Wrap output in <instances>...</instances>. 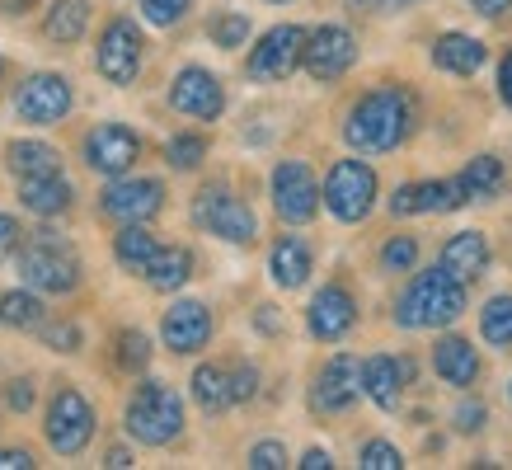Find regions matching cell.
Returning <instances> with one entry per match:
<instances>
[{
  "label": "cell",
  "mask_w": 512,
  "mask_h": 470,
  "mask_svg": "<svg viewBox=\"0 0 512 470\" xmlns=\"http://www.w3.org/2000/svg\"><path fill=\"white\" fill-rule=\"evenodd\" d=\"M29 405H33V381H15V386H10V409L24 414Z\"/></svg>",
  "instance_id": "46"
},
{
  "label": "cell",
  "mask_w": 512,
  "mask_h": 470,
  "mask_svg": "<svg viewBox=\"0 0 512 470\" xmlns=\"http://www.w3.org/2000/svg\"><path fill=\"white\" fill-rule=\"evenodd\" d=\"M498 94H503V104L512 109V52L503 57V66H498Z\"/></svg>",
  "instance_id": "48"
},
{
  "label": "cell",
  "mask_w": 512,
  "mask_h": 470,
  "mask_svg": "<svg viewBox=\"0 0 512 470\" xmlns=\"http://www.w3.org/2000/svg\"><path fill=\"white\" fill-rule=\"evenodd\" d=\"M0 76H5V62H0Z\"/></svg>",
  "instance_id": "54"
},
{
  "label": "cell",
  "mask_w": 512,
  "mask_h": 470,
  "mask_svg": "<svg viewBox=\"0 0 512 470\" xmlns=\"http://www.w3.org/2000/svg\"><path fill=\"white\" fill-rule=\"evenodd\" d=\"M409 362L404 358H390V353H376V358L362 362V391L372 395L381 409H395L400 405V391H404V381H409Z\"/></svg>",
  "instance_id": "21"
},
{
  "label": "cell",
  "mask_w": 512,
  "mask_h": 470,
  "mask_svg": "<svg viewBox=\"0 0 512 470\" xmlns=\"http://www.w3.org/2000/svg\"><path fill=\"white\" fill-rule=\"evenodd\" d=\"M146 273V282L156 287V292H174V287H184L188 282V273H193V254L184 250V245H160L156 254H151V264L141 268Z\"/></svg>",
  "instance_id": "27"
},
{
  "label": "cell",
  "mask_w": 512,
  "mask_h": 470,
  "mask_svg": "<svg viewBox=\"0 0 512 470\" xmlns=\"http://www.w3.org/2000/svg\"><path fill=\"white\" fill-rule=\"evenodd\" d=\"M94 438V405L80 391L62 386L47 405V442L62 456H80Z\"/></svg>",
  "instance_id": "6"
},
{
  "label": "cell",
  "mask_w": 512,
  "mask_h": 470,
  "mask_svg": "<svg viewBox=\"0 0 512 470\" xmlns=\"http://www.w3.org/2000/svg\"><path fill=\"white\" fill-rule=\"evenodd\" d=\"M249 466H254V470H282V466H287L282 442H259V447L249 452Z\"/></svg>",
  "instance_id": "42"
},
{
  "label": "cell",
  "mask_w": 512,
  "mask_h": 470,
  "mask_svg": "<svg viewBox=\"0 0 512 470\" xmlns=\"http://www.w3.org/2000/svg\"><path fill=\"white\" fill-rule=\"evenodd\" d=\"M245 38H249V19L245 15H217L212 19V43L217 47H245Z\"/></svg>",
  "instance_id": "38"
},
{
  "label": "cell",
  "mask_w": 512,
  "mask_h": 470,
  "mask_svg": "<svg viewBox=\"0 0 512 470\" xmlns=\"http://www.w3.org/2000/svg\"><path fill=\"white\" fill-rule=\"evenodd\" d=\"M348 5H353V10H381L386 0H348Z\"/></svg>",
  "instance_id": "52"
},
{
  "label": "cell",
  "mask_w": 512,
  "mask_h": 470,
  "mask_svg": "<svg viewBox=\"0 0 512 470\" xmlns=\"http://www.w3.org/2000/svg\"><path fill=\"white\" fill-rule=\"evenodd\" d=\"M508 184V170H503V160L498 156H475L461 170V188H466L470 203H484V198H498Z\"/></svg>",
  "instance_id": "29"
},
{
  "label": "cell",
  "mask_w": 512,
  "mask_h": 470,
  "mask_svg": "<svg viewBox=\"0 0 512 470\" xmlns=\"http://www.w3.org/2000/svg\"><path fill=\"white\" fill-rule=\"evenodd\" d=\"M127 433L146 447H165L184 433V405H179V395L170 386H160V381H146L137 386V395L127 400Z\"/></svg>",
  "instance_id": "4"
},
{
  "label": "cell",
  "mask_w": 512,
  "mask_h": 470,
  "mask_svg": "<svg viewBox=\"0 0 512 470\" xmlns=\"http://www.w3.org/2000/svg\"><path fill=\"white\" fill-rule=\"evenodd\" d=\"M470 5H475L484 19H498L503 10H512V0H470Z\"/></svg>",
  "instance_id": "49"
},
{
  "label": "cell",
  "mask_w": 512,
  "mask_h": 470,
  "mask_svg": "<svg viewBox=\"0 0 512 470\" xmlns=\"http://www.w3.org/2000/svg\"><path fill=\"white\" fill-rule=\"evenodd\" d=\"M353 320H357L353 292L339 287V282L320 287V297L311 301V334L315 339H343V334L353 329Z\"/></svg>",
  "instance_id": "20"
},
{
  "label": "cell",
  "mask_w": 512,
  "mask_h": 470,
  "mask_svg": "<svg viewBox=\"0 0 512 470\" xmlns=\"http://www.w3.org/2000/svg\"><path fill=\"white\" fill-rule=\"evenodd\" d=\"M353 62H357V43H353V33L339 29V24H325V29L306 33V43H301V66L315 80H339Z\"/></svg>",
  "instance_id": "12"
},
{
  "label": "cell",
  "mask_w": 512,
  "mask_h": 470,
  "mask_svg": "<svg viewBox=\"0 0 512 470\" xmlns=\"http://www.w3.org/2000/svg\"><path fill=\"white\" fill-rule=\"evenodd\" d=\"M104 466H113V470L132 466V452H127V447H109V456H104Z\"/></svg>",
  "instance_id": "50"
},
{
  "label": "cell",
  "mask_w": 512,
  "mask_h": 470,
  "mask_svg": "<svg viewBox=\"0 0 512 470\" xmlns=\"http://www.w3.org/2000/svg\"><path fill=\"white\" fill-rule=\"evenodd\" d=\"M433 62L451 76H475L484 66V43L470 38V33H442L433 43Z\"/></svg>",
  "instance_id": "22"
},
{
  "label": "cell",
  "mask_w": 512,
  "mask_h": 470,
  "mask_svg": "<svg viewBox=\"0 0 512 470\" xmlns=\"http://www.w3.org/2000/svg\"><path fill=\"white\" fill-rule=\"evenodd\" d=\"M19 203L38 212V217H62L71 207V184L62 174H43V179H19Z\"/></svg>",
  "instance_id": "23"
},
{
  "label": "cell",
  "mask_w": 512,
  "mask_h": 470,
  "mask_svg": "<svg viewBox=\"0 0 512 470\" xmlns=\"http://www.w3.org/2000/svg\"><path fill=\"white\" fill-rule=\"evenodd\" d=\"M273 207H278V217L292 221V226L315 217L320 184H315V174L306 160H282L278 170H273Z\"/></svg>",
  "instance_id": "8"
},
{
  "label": "cell",
  "mask_w": 512,
  "mask_h": 470,
  "mask_svg": "<svg viewBox=\"0 0 512 470\" xmlns=\"http://www.w3.org/2000/svg\"><path fill=\"white\" fill-rule=\"evenodd\" d=\"M188 5L193 0H141V15H146V24H156V29H170V24H179L188 15Z\"/></svg>",
  "instance_id": "39"
},
{
  "label": "cell",
  "mask_w": 512,
  "mask_h": 470,
  "mask_svg": "<svg viewBox=\"0 0 512 470\" xmlns=\"http://www.w3.org/2000/svg\"><path fill=\"white\" fill-rule=\"evenodd\" d=\"M15 113L24 118V123H33V127L62 123L66 113H71V85H66V76H57V71L29 76L24 85H19V94H15Z\"/></svg>",
  "instance_id": "9"
},
{
  "label": "cell",
  "mask_w": 512,
  "mask_h": 470,
  "mask_svg": "<svg viewBox=\"0 0 512 470\" xmlns=\"http://www.w3.org/2000/svg\"><path fill=\"white\" fill-rule=\"evenodd\" d=\"M19 278L29 282L33 292H52V297H66V292H76L80 282V259L71 254L62 235L52 231H38L19 250Z\"/></svg>",
  "instance_id": "3"
},
{
  "label": "cell",
  "mask_w": 512,
  "mask_h": 470,
  "mask_svg": "<svg viewBox=\"0 0 512 470\" xmlns=\"http://www.w3.org/2000/svg\"><path fill=\"white\" fill-rule=\"evenodd\" d=\"M357 395H362V362L348 358V353H334L325 362V372L315 376L311 405L320 414H343V409L357 405Z\"/></svg>",
  "instance_id": "15"
},
{
  "label": "cell",
  "mask_w": 512,
  "mask_h": 470,
  "mask_svg": "<svg viewBox=\"0 0 512 470\" xmlns=\"http://www.w3.org/2000/svg\"><path fill=\"white\" fill-rule=\"evenodd\" d=\"M461 311H466V287L456 278H447L442 268H428V273H419L404 287L395 320L404 329H437V325H451Z\"/></svg>",
  "instance_id": "2"
},
{
  "label": "cell",
  "mask_w": 512,
  "mask_h": 470,
  "mask_svg": "<svg viewBox=\"0 0 512 470\" xmlns=\"http://www.w3.org/2000/svg\"><path fill=\"white\" fill-rule=\"evenodd\" d=\"M193 221L207 226L212 235H221V240H231V245H249L254 231H259L254 212L235 193H226V188H202L198 198H193Z\"/></svg>",
  "instance_id": "7"
},
{
  "label": "cell",
  "mask_w": 512,
  "mask_h": 470,
  "mask_svg": "<svg viewBox=\"0 0 512 470\" xmlns=\"http://www.w3.org/2000/svg\"><path fill=\"white\" fill-rule=\"evenodd\" d=\"M437 268H442L447 278H456L461 287H470V282H475L484 268H489V240H484L480 231H456L447 245H442V259H437Z\"/></svg>",
  "instance_id": "19"
},
{
  "label": "cell",
  "mask_w": 512,
  "mask_h": 470,
  "mask_svg": "<svg viewBox=\"0 0 512 470\" xmlns=\"http://www.w3.org/2000/svg\"><path fill=\"white\" fill-rule=\"evenodd\" d=\"M160 334H165L170 353H198L212 339V315H207L202 301H174L165 320H160Z\"/></svg>",
  "instance_id": "18"
},
{
  "label": "cell",
  "mask_w": 512,
  "mask_h": 470,
  "mask_svg": "<svg viewBox=\"0 0 512 470\" xmlns=\"http://www.w3.org/2000/svg\"><path fill=\"white\" fill-rule=\"evenodd\" d=\"M146 362H151V339L141 329H123L118 334V367L123 372H141Z\"/></svg>",
  "instance_id": "35"
},
{
  "label": "cell",
  "mask_w": 512,
  "mask_h": 470,
  "mask_svg": "<svg viewBox=\"0 0 512 470\" xmlns=\"http://www.w3.org/2000/svg\"><path fill=\"white\" fill-rule=\"evenodd\" d=\"M259 329H264V334H278V315H273V306H259Z\"/></svg>",
  "instance_id": "51"
},
{
  "label": "cell",
  "mask_w": 512,
  "mask_h": 470,
  "mask_svg": "<svg viewBox=\"0 0 512 470\" xmlns=\"http://www.w3.org/2000/svg\"><path fill=\"white\" fill-rule=\"evenodd\" d=\"M414 264H419V240H414V235L386 240V250H381V268H386V273H409Z\"/></svg>",
  "instance_id": "36"
},
{
  "label": "cell",
  "mask_w": 512,
  "mask_h": 470,
  "mask_svg": "<svg viewBox=\"0 0 512 470\" xmlns=\"http://www.w3.org/2000/svg\"><path fill=\"white\" fill-rule=\"evenodd\" d=\"M85 29H90V0H57V5L47 10L43 33L52 43H80Z\"/></svg>",
  "instance_id": "28"
},
{
  "label": "cell",
  "mask_w": 512,
  "mask_h": 470,
  "mask_svg": "<svg viewBox=\"0 0 512 470\" xmlns=\"http://www.w3.org/2000/svg\"><path fill=\"white\" fill-rule=\"evenodd\" d=\"M193 400H198L207 414H221V409L231 405L226 372H221V367H212V362H207V367H198V372H193Z\"/></svg>",
  "instance_id": "32"
},
{
  "label": "cell",
  "mask_w": 512,
  "mask_h": 470,
  "mask_svg": "<svg viewBox=\"0 0 512 470\" xmlns=\"http://www.w3.org/2000/svg\"><path fill=\"white\" fill-rule=\"evenodd\" d=\"M268 268H273V282L278 287H301V282L311 278V250H306V240H296V235H282L278 245H273V259H268Z\"/></svg>",
  "instance_id": "26"
},
{
  "label": "cell",
  "mask_w": 512,
  "mask_h": 470,
  "mask_svg": "<svg viewBox=\"0 0 512 470\" xmlns=\"http://www.w3.org/2000/svg\"><path fill=\"white\" fill-rule=\"evenodd\" d=\"M456 428H461V433H480L484 428V405H461L456 409Z\"/></svg>",
  "instance_id": "45"
},
{
  "label": "cell",
  "mask_w": 512,
  "mask_h": 470,
  "mask_svg": "<svg viewBox=\"0 0 512 470\" xmlns=\"http://www.w3.org/2000/svg\"><path fill=\"white\" fill-rule=\"evenodd\" d=\"M202 156H207V141L193 137V132H179V137H170V146H165V160H170L174 170H198Z\"/></svg>",
  "instance_id": "34"
},
{
  "label": "cell",
  "mask_w": 512,
  "mask_h": 470,
  "mask_svg": "<svg viewBox=\"0 0 512 470\" xmlns=\"http://www.w3.org/2000/svg\"><path fill=\"white\" fill-rule=\"evenodd\" d=\"M43 329V339H47V348H57V353H76L80 348V329L71 325V320H57V325H38Z\"/></svg>",
  "instance_id": "41"
},
{
  "label": "cell",
  "mask_w": 512,
  "mask_h": 470,
  "mask_svg": "<svg viewBox=\"0 0 512 470\" xmlns=\"http://www.w3.org/2000/svg\"><path fill=\"white\" fill-rule=\"evenodd\" d=\"M357 466H362V470H400L404 456H400V447H395V442L372 438L367 447H362V461H357Z\"/></svg>",
  "instance_id": "37"
},
{
  "label": "cell",
  "mask_w": 512,
  "mask_h": 470,
  "mask_svg": "<svg viewBox=\"0 0 512 470\" xmlns=\"http://www.w3.org/2000/svg\"><path fill=\"white\" fill-rule=\"evenodd\" d=\"M480 329L494 348H512V297H494L480 311Z\"/></svg>",
  "instance_id": "33"
},
{
  "label": "cell",
  "mask_w": 512,
  "mask_h": 470,
  "mask_svg": "<svg viewBox=\"0 0 512 470\" xmlns=\"http://www.w3.org/2000/svg\"><path fill=\"white\" fill-rule=\"evenodd\" d=\"M170 104H174V113H184V118L212 123V118H221V109H226V90H221V80L212 76L207 66H184L170 85Z\"/></svg>",
  "instance_id": "11"
},
{
  "label": "cell",
  "mask_w": 512,
  "mask_h": 470,
  "mask_svg": "<svg viewBox=\"0 0 512 470\" xmlns=\"http://www.w3.org/2000/svg\"><path fill=\"white\" fill-rule=\"evenodd\" d=\"M47 315H43V301L33 297V292H5L0 297V325L10 329H38Z\"/></svg>",
  "instance_id": "31"
},
{
  "label": "cell",
  "mask_w": 512,
  "mask_h": 470,
  "mask_svg": "<svg viewBox=\"0 0 512 470\" xmlns=\"http://www.w3.org/2000/svg\"><path fill=\"white\" fill-rule=\"evenodd\" d=\"M414 127V94L400 90V85H386V90H372L357 99V109L348 113V127L343 137L348 146L367 151V156H381V151H395Z\"/></svg>",
  "instance_id": "1"
},
{
  "label": "cell",
  "mask_w": 512,
  "mask_h": 470,
  "mask_svg": "<svg viewBox=\"0 0 512 470\" xmlns=\"http://www.w3.org/2000/svg\"><path fill=\"white\" fill-rule=\"evenodd\" d=\"M301 43H306V29L296 24H278L259 38V47L249 52V76L254 80H287L301 66Z\"/></svg>",
  "instance_id": "13"
},
{
  "label": "cell",
  "mask_w": 512,
  "mask_h": 470,
  "mask_svg": "<svg viewBox=\"0 0 512 470\" xmlns=\"http://www.w3.org/2000/svg\"><path fill=\"white\" fill-rule=\"evenodd\" d=\"M466 188L461 179H428V184H404L395 188V198H390V212L395 217H423V212H456V207H466Z\"/></svg>",
  "instance_id": "17"
},
{
  "label": "cell",
  "mask_w": 512,
  "mask_h": 470,
  "mask_svg": "<svg viewBox=\"0 0 512 470\" xmlns=\"http://www.w3.org/2000/svg\"><path fill=\"white\" fill-rule=\"evenodd\" d=\"M99 76L109 80V85H132L141 71V29L132 19H109V29L99 38Z\"/></svg>",
  "instance_id": "10"
},
{
  "label": "cell",
  "mask_w": 512,
  "mask_h": 470,
  "mask_svg": "<svg viewBox=\"0 0 512 470\" xmlns=\"http://www.w3.org/2000/svg\"><path fill=\"white\" fill-rule=\"evenodd\" d=\"M156 235L146 231L141 221H127L123 231H118V240H113V254H118V264L132 268V273H141V268L151 264V254H156Z\"/></svg>",
  "instance_id": "30"
},
{
  "label": "cell",
  "mask_w": 512,
  "mask_h": 470,
  "mask_svg": "<svg viewBox=\"0 0 512 470\" xmlns=\"http://www.w3.org/2000/svg\"><path fill=\"white\" fill-rule=\"evenodd\" d=\"M296 466H301V470H329V466H334V461H329V452H325V447H311V452L301 456Z\"/></svg>",
  "instance_id": "47"
},
{
  "label": "cell",
  "mask_w": 512,
  "mask_h": 470,
  "mask_svg": "<svg viewBox=\"0 0 512 470\" xmlns=\"http://www.w3.org/2000/svg\"><path fill=\"white\" fill-rule=\"evenodd\" d=\"M5 165H10L19 179H43V174H62V156H57V146H47V141H10V151H5Z\"/></svg>",
  "instance_id": "25"
},
{
  "label": "cell",
  "mask_w": 512,
  "mask_h": 470,
  "mask_svg": "<svg viewBox=\"0 0 512 470\" xmlns=\"http://www.w3.org/2000/svg\"><path fill=\"white\" fill-rule=\"evenodd\" d=\"M38 461H33L24 447H0V470H33Z\"/></svg>",
  "instance_id": "44"
},
{
  "label": "cell",
  "mask_w": 512,
  "mask_h": 470,
  "mask_svg": "<svg viewBox=\"0 0 512 470\" xmlns=\"http://www.w3.org/2000/svg\"><path fill=\"white\" fill-rule=\"evenodd\" d=\"M137 156H141V141H137V132L123 123H104L85 137V160H90V170L109 174V179L132 170Z\"/></svg>",
  "instance_id": "14"
},
{
  "label": "cell",
  "mask_w": 512,
  "mask_h": 470,
  "mask_svg": "<svg viewBox=\"0 0 512 470\" xmlns=\"http://www.w3.org/2000/svg\"><path fill=\"white\" fill-rule=\"evenodd\" d=\"M268 5H287V0H268Z\"/></svg>",
  "instance_id": "53"
},
{
  "label": "cell",
  "mask_w": 512,
  "mask_h": 470,
  "mask_svg": "<svg viewBox=\"0 0 512 470\" xmlns=\"http://www.w3.org/2000/svg\"><path fill=\"white\" fill-rule=\"evenodd\" d=\"M19 235H24V231H19V221L0 212V264H5V259L19 250Z\"/></svg>",
  "instance_id": "43"
},
{
  "label": "cell",
  "mask_w": 512,
  "mask_h": 470,
  "mask_svg": "<svg viewBox=\"0 0 512 470\" xmlns=\"http://www.w3.org/2000/svg\"><path fill=\"white\" fill-rule=\"evenodd\" d=\"M165 207V188L156 179H118L104 188V217L113 221H151Z\"/></svg>",
  "instance_id": "16"
},
{
  "label": "cell",
  "mask_w": 512,
  "mask_h": 470,
  "mask_svg": "<svg viewBox=\"0 0 512 470\" xmlns=\"http://www.w3.org/2000/svg\"><path fill=\"white\" fill-rule=\"evenodd\" d=\"M433 372L447 381V386H470L475 376H480V358H475V348L466 339H442L433 348Z\"/></svg>",
  "instance_id": "24"
},
{
  "label": "cell",
  "mask_w": 512,
  "mask_h": 470,
  "mask_svg": "<svg viewBox=\"0 0 512 470\" xmlns=\"http://www.w3.org/2000/svg\"><path fill=\"white\" fill-rule=\"evenodd\" d=\"M325 207L334 212L339 221H367L376 203V174L367 160H334V170L325 174Z\"/></svg>",
  "instance_id": "5"
},
{
  "label": "cell",
  "mask_w": 512,
  "mask_h": 470,
  "mask_svg": "<svg viewBox=\"0 0 512 470\" xmlns=\"http://www.w3.org/2000/svg\"><path fill=\"white\" fill-rule=\"evenodd\" d=\"M226 391H231V405H245V400H254V391H259V372H254L249 362H240L235 372H226Z\"/></svg>",
  "instance_id": "40"
}]
</instances>
